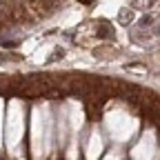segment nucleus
Masks as SVG:
<instances>
[{"label":"nucleus","mask_w":160,"mask_h":160,"mask_svg":"<svg viewBox=\"0 0 160 160\" xmlns=\"http://www.w3.org/2000/svg\"><path fill=\"white\" fill-rule=\"evenodd\" d=\"M151 22H153V18H151V16H145L142 20H140V27H147V25H151Z\"/></svg>","instance_id":"3"},{"label":"nucleus","mask_w":160,"mask_h":160,"mask_svg":"<svg viewBox=\"0 0 160 160\" xmlns=\"http://www.w3.org/2000/svg\"><path fill=\"white\" fill-rule=\"evenodd\" d=\"M131 16H133V13H131L129 9H122V11H120V16H118V20H120L122 25H127L129 20H131Z\"/></svg>","instance_id":"2"},{"label":"nucleus","mask_w":160,"mask_h":160,"mask_svg":"<svg viewBox=\"0 0 160 160\" xmlns=\"http://www.w3.org/2000/svg\"><path fill=\"white\" fill-rule=\"evenodd\" d=\"M96 36H98V38H111L113 31H111V27H109L107 22H100L98 29H96Z\"/></svg>","instance_id":"1"},{"label":"nucleus","mask_w":160,"mask_h":160,"mask_svg":"<svg viewBox=\"0 0 160 160\" xmlns=\"http://www.w3.org/2000/svg\"><path fill=\"white\" fill-rule=\"evenodd\" d=\"M140 5H151V0H136L133 7H140Z\"/></svg>","instance_id":"4"},{"label":"nucleus","mask_w":160,"mask_h":160,"mask_svg":"<svg viewBox=\"0 0 160 160\" xmlns=\"http://www.w3.org/2000/svg\"><path fill=\"white\" fill-rule=\"evenodd\" d=\"M80 2H85V5H89V2H93V0H80Z\"/></svg>","instance_id":"5"}]
</instances>
